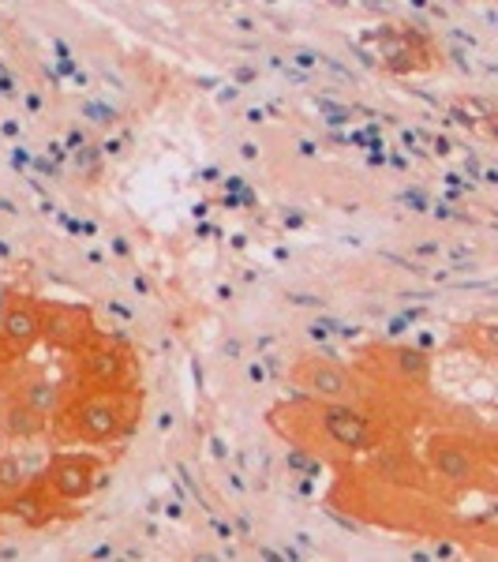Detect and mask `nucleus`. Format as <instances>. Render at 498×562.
Masks as SVG:
<instances>
[{
    "label": "nucleus",
    "instance_id": "nucleus-11",
    "mask_svg": "<svg viewBox=\"0 0 498 562\" xmlns=\"http://www.w3.org/2000/svg\"><path fill=\"white\" fill-rule=\"evenodd\" d=\"M31 469H26V461L20 454H0V503L4 498H12L15 492H23L26 484H31Z\"/></svg>",
    "mask_w": 498,
    "mask_h": 562
},
{
    "label": "nucleus",
    "instance_id": "nucleus-8",
    "mask_svg": "<svg viewBox=\"0 0 498 562\" xmlns=\"http://www.w3.org/2000/svg\"><path fill=\"white\" fill-rule=\"evenodd\" d=\"M0 334H4L8 349L15 360L26 357L34 346H42V301L20 289L0 293Z\"/></svg>",
    "mask_w": 498,
    "mask_h": 562
},
{
    "label": "nucleus",
    "instance_id": "nucleus-1",
    "mask_svg": "<svg viewBox=\"0 0 498 562\" xmlns=\"http://www.w3.org/2000/svg\"><path fill=\"white\" fill-rule=\"evenodd\" d=\"M270 428L312 458L326 450H338L341 458L371 454L386 439L383 416L360 402H312V397L288 402L270 413Z\"/></svg>",
    "mask_w": 498,
    "mask_h": 562
},
{
    "label": "nucleus",
    "instance_id": "nucleus-3",
    "mask_svg": "<svg viewBox=\"0 0 498 562\" xmlns=\"http://www.w3.org/2000/svg\"><path fill=\"white\" fill-rule=\"evenodd\" d=\"M423 469L431 480L473 492V487H495V442L468 431H434L423 447Z\"/></svg>",
    "mask_w": 498,
    "mask_h": 562
},
{
    "label": "nucleus",
    "instance_id": "nucleus-13",
    "mask_svg": "<svg viewBox=\"0 0 498 562\" xmlns=\"http://www.w3.org/2000/svg\"><path fill=\"white\" fill-rule=\"evenodd\" d=\"M0 540H4V525H0Z\"/></svg>",
    "mask_w": 498,
    "mask_h": 562
},
{
    "label": "nucleus",
    "instance_id": "nucleus-2",
    "mask_svg": "<svg viewBox=\"0 0 498 562\" xmlns=\"http://www.w3.org/2000/svg\"><path fill=\"white\" fill-rule=\"evenodd\" d=\"M143 390L132 386H87L65 394L49 420V431L65 447H109L139 428Z\"/></svg>",
    "mask_w": 498,
    "mask_h": 562
},
{
    "label": "nucleus",
    "instance_id": "nucleus-7",
    "mask_svg": "<svg viewBox=\"0 0 498 562\" xmlns=\"http://www.w3.org/2000/svg\"><path fill=\"white\" fill-rule=\"evenodd\" d=\"M360 368H378L405 394H423L431 383V357L412 346H371L360 352Z\"/></svg>",
    "mask_w": 498,
    "mask_h": 562
},
{
    "label": "nucleus",
    "instance_id": "nucleus-6",
    "mask_svg": "<svg viewBox=\"0 0 498 562\" xmlns=\"http://www.w3.org/2000/svg\"><path fill=\"white\" fill-rule=\"evenodd\" d=\"M98 338L94 315L87 304L76 301H42V346L53 352L76 357L79 349H87Z\"/></svg>",
    "mask_w": 498,
    "mask_h": 562
},
{
    "label": "nucleus",
    "instance_id": "nucleus-9",
    "mask_svg": "<svg viewBox=\"0 0 498 562\" xmlns=\"http://www.w3.org/2000/svg\"><path fill=\"white\" fill-rule=\"evenodd\" d=\"M76 360H79V375H83L87 386H132V383H139V379H135L132 352L124 346H116V341L102 338V330H98V338L90 341L87 349L76 352Z\"/></svg>",
    "mask_w": 498,
    "mask_h": 562
},
{
    "label": "nucleus",
    "instance_id": "nucleus-4",
    "mask_svg": "<svg viewBox=\"0 0 498 562\" xmlns=\"http://www.w3.org/2000/svg\"><path fill=\"white\" fill-rule=\"evenodd\" d=\"M102 473H105V461L98 454H90V450H60V454H53L45 461L42 473L34 476V484L49 498H57V503L76 506V503H87V498L98 492Z\"/></svg>",
    "mask_w": 498,
    "mask_h": 562
},
{
    "label": "nucleus",
    "instance_id": "nucleus-5",
    "mask_svg": "<svg viewBox=\"0 0 498 562\" xmlns=\"http://www.w3.org/2000/svg\"><path fill=\"white\" fill-rule=\"evenodd\" d=\"M288 379L312 402H360L364 397V383L352 368H346L333 357H319V352H307L288 368Z\"/></svg>",
    "mask_w": 498,
    "mask_h": 562
},
{
    "label": "nucleus",
    "instance_id": "nucleus-12",
    "mask_svg": "<svg viewBox=\"0 0 498 562\" xmlns=\"http://www.w3.org/2000/svg\"><path fill=\"white\" fill-rule=\"evenodd\" d=\"M12 360H15V352H12V349H8L4 334H0V368H4V364H12Z\"/></svg>",
    "mask_w": 498,
    "mask_h": 562
},
{
    "label": "nucleus",
    "instance_id": "nucleus-10",
    "mask_svg": "<svg viewBox=\"0 0 498 562\" xmlns=\"http://www.w3.org/2000/svg\"><path fill=\"white\" fill-rule=\"evenodd\" d=\"M49 431V413L31 397L15 394L0 405V442H34Z\"/></svg>",
    "mask_w": 498,
    "mask_h": 562
}]
</instances>
